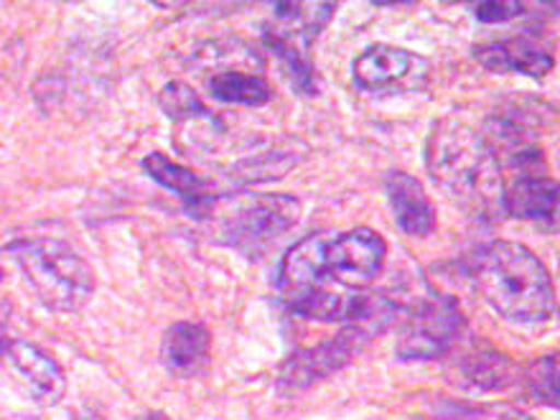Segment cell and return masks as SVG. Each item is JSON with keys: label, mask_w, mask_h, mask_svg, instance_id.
I'll return each instance as SVG.
<instances>
[{"label": "cell", "mask_w": 560, "mask_h": 420, "mask_svg": "<svg viewBox=\"0 0 560 420\" xmlns=\"http://www.w3.org/2000/svg\"><path fill=\"white\" fill-rule=\"evenodd\" d=\"M425 168L474 220L494 222L504 214V178L494 145L466 122H435L425 143Z\"/></svg>", "instance_id": "6da1fadb"}, {"label": "cell", "mask_w": 560, "mask_h": 420, "mask_svg": "<svg viewBox=\"0 0 560 420\" xmlns=\"http://www.w3.org/2000/svg\"><path fill=\"white\" fill-rule=\"evenodd\" d=\"M474 291L510 324L535 326L556 314L550 273L535 253L510 240H494L466 258Z\"/></svg>", "instance_id": "7a4b0ae2"}, {"label": "cell", "mask_w": 560, "mask_h": 420, "mask_svg": "<svg viewBox=\"0 0 560 420\" xmlns=\"http://www.w3.org/2000/svg\"><path fill=\"white\" fill-rule=\"evenodd\" d=\"M8 255L19 262L31 291L49 311H77L95 293V273L90 262L67 245L65 240L42 237L8 247Z\"/></svg>", "instance_id": "3957f363"}, {"label": "cell", "mask_w": 560, "mask_h": 420, "mask_svg": "<svg viewBox=\"0 0 560 420\" xmlns=\"http://www.w3.org/2000/svg\"><path fill=\"white\" fill-rule=\"evenodd\" d=\"M303 214L301 199L293 194H247L230 205L222 217V240L245 258H260L270 245L291 232Z\"/></svg>", "instance_id": "277c9868"}, {"label": "cell", "mask_w": 560, "mask_h": 420, "mask_svg": "<svg viewBox=\"0 0 560 420\" xmlns=\"http://www.w3.org/2000/svg\"><path fill=\"white\" fill-rule=\"evenodd\" d=\"M464 314L451 295H428L408 311L400 324L398 357L400 360H439L456 345L464 331Z\"/></svg>", "instance_id": "5b68a950"}, {"label": "cell", "mask_w": 560, "mask_h": 420, "mask_svg": "<svg viewBox=\"0 0 560 420\" xmlns=\"http://www.w3.org/2000/svg\"><path fill=\"white\" fill-rule=\"evenodd\" d=\"M380 337V331L364 318L345 324L337 337L322 341V345L301 349L283 364L278 377V387L283 393H299L306 387L322 383L334 372H339L370 339Z\"/></svg>", "instance_id": "8992f818"}, {"label": "cell", "mask_w": 560, "mask_h": 420, "mask_svg": "<svg viewBox=\"0 0 560 420\" xmlns=\"http://www.w3.org/2000/svg\"><path fill=\"white\" fill-rule=\"evenodd\" d=\"M385 258V237L370 228H354L331 237L326 247V278L347 291L364 293L383 273Z\"/></svg>", "instance_id": "52a82bcc"}, {"label": "cell", "mask_w": 560, "mask_h": 420, "mask_svg": "<svg viewBox=\"0 0 560 420\" xmlns=\"http://www.w3.org/2000/svg\"><path fill=\"white\" fill-rule=\"evenodd\" d=\"M357 88L370 92L383 90H416L431 77L428 59L400 46L375 44L354 59L352 67Z\"/></svg>", "instance_id": "ba28073f"}, {"label": "cell", "mask_w": 560, "mask_h": 420, "mask_svg": "<svg viewBox=\"0 0 560 420\" xmlns=\"http://www.w3.org/2000/svg\"><path fill=\"white\" fill-rule=\"evenodd\" d=\"M331 232H314L295 243L278 268V293L283 295L288 308L306 299L311 291H316L326 278V247L331 243Z\"/></svg>", "instance_id": "9c48e42d"}, {"label": "cell", "mask_w": 560, "mask_h": 420, "mask_svg": "<svg viewBox=\"0 0 560 420\" xmlns=\"http://www.w3.org/2000/svg\"><path fill=\"white\" fill-rule=\"evenodd\" d=\"M161 360L178 377L205 375L212 360V334L207 326L194 322L168 326V331L163 334Z\"/></svg>", "instance_id": "30bf717a"}, {"label": "cell", "mask_w": 560, "mask_h": 420, "mask_svg": "<svg viewBox=\"0 0 560 420\" xmlns=\"http://www.w3.org/2000/svg\"><path fill=\"white\" fill-rule=\"evenodd\" d=\"M8 357H11L19 375L26 380L28 390L38 406L51 408L65 398L67 375L51 354H46L36 345H28V341H11Z\"/></svg>", "instance_id": "8fae6325"}, {"label": "cell", "mask_w": 560, "mask_h": 420, "mask_svg": "<svg viewBox=\"0 0 560 420\" xmlns=\"http://www.w3.org/2000/svg\"><path fill=\"white\" fill-rule=\"evenodd\" d=\"M143 171L153 178L155 184H161L163 189L178 194L184 199L186 212H189L194 220H205V217L212 214L217 205V197L209 189V184L201 178L197 171L182 166V163L171 161L168 155L163 153H151L143 159Z\"/></svg>", "instance_id": "7c38bea8"}, {"label": "cell", "mask_w": 560, "mask_h": 420, "mask_svg": "<svg viewBox=\"0 0 560 420\" xmlns=\"http://www.w3.org/2000/svg\"><path fill=\"white\" fill-rule=\"evenodd\" d=\"M504 214L553 230L558 224V184L548 176H520L504 184Z\"/></svg>", "instance_id": "4fadbf2b"}, {"label": "cell", "mask_w": 560, "mask_h": 420, "mask_svg": "<svg viewBox=\"0 0 560 420\" xmlns=\"http://www.w3.org/2000/svg\"><path fill=\"white\" fill-rule=\"evenodd\" d=\"M395 222L410 237H425L435 230V209L423 184L406 171H393L385 182Z\"/></svg>", "instance_id": "5bb4252c"}, {"label": "cell", "mask_w": 560, "mask_h": 420, "mask_svg": "<svg viewBox=\"0 0 560 420\" xmlns=\"http://www.w3.org/2000/svg\"><path fill=\"white\" fill-rule=\"evenodd\" d=\"M474 57L481 67L494 72H517L540 80L553 69V57L530 38H500V42L481 44L474 49Z\"/></svg>", "instance_id": "9a60e30c"}, {"label": "cell", "mask_w": 560, "mask_h": 420, "mask_svg": "<svg viewBox=\"0 0 560 420\" xmlns=\"http://www.w3.org/2000/svg\"><path fill=\"white\" fill-rule=\"evenodd\" d=\"M458 380L466 390H479V393H492L504 390L515 377V368L502 352H497L494 347L481 345L469 347L458 360Z\"/></svg>", "instance_id": "2e32d148"}, {"label": "cell", "mask_w": 560, "mask_h": 420, "mask_svg": "<svg viewBox=\"0 0 560 420\" xmlns=\"http://www.w3.org/2000/svg\"><path fill=\"white\" fill-rule=\"evenodd\" d=\"M209 95L220 100V103L260 107L270 100V88L258 74L222 72L209 80Z\"/></svg>", "instance_id": "e0dca14e"}, {"label": "cell", "mask_w": 560, "mask_h": 420, "mask_svg": "<svg viewBox=\"0 0 560 420\" xmlns=\"http://www.w3.org/2000/svg\"><path fill=\"white\" fill-rule=\"evenodd\" d=\"M266 44L270 46V51H273L280 59V65H283L285 72L291 74L295 88H299L301 92H316L314 65H311L306 51H303L301 46L288 44V42H283V38H278L276 34H270V31H266Z\"/></svg>", "instance_id": "ac0fdd59"}, {"label": "cell", "mask_w": 560, "mask_h": 420, "mask_svg": "<svg viewBox=\"0 0 560 420\" xmlns=\"http://www.w3.org/2000/svg\"><path fill=\"white\" fill-rule=\"evenodd\" d=\"M295 155L288 151H268L253 159L240 161L232 168V178H237L240 184H253V182H268V178H280L295 166Z\"/></svg>", "instance_id": "d6986e66"}, {"label": "cell", "mask_w": 560, "mask_h": 420, "mask_svg": "<svg viewBox=\"0 0 560 420\" xmlns=\"http://www.w3.org/2000/svg\"><path fill=\"white\" fill-rule=\"evenodd\" d=\"M159 103H161V110L166 113L174 122L209 118V110L205 107V103H201L197 92H194L189 84H184V82L166 84L161 92Z\"/></svg>", "instance_id": "ffe728a7"}, {"label": "cell", "mask_w": 560, "mask_h": 420, "mask_svg": "<svg viewBox=\"0 0 560 420\" xmlns=\"http://www.w3.org/2000/svg\"><path fill=\"white\" fill-rule=\"evenodd\" d=\"M525 387L533 400L558 408V357H542L525 372Z\"/></svg>", "instance_id": "44dd1931"}, {"label": "cell", "mask_w": 560, "mask_h": 420, "mask_svg": "<svg viewBox=\"0 0 560 420\" xmlns=\"http://www.w3.org/2000/svg\"><path fill=\"white\" fill-rule=\"evenodd\" d=\"M433 420H533L523 410L508 406H464V402H446L435 410Z\"/></svg>", "instance_id": "7402d4cb"}, {"label": "cell", "mask_w": 560, "mask_h": 420, "mask_svg": "<svg viewBox=\"0 0 560 420\" xmlns=\"http://www.w3.org/2000/svg\"><path fill=\"white\" fill-rule=\"evenodd\" d=\"M523 13L520 3H479L474 5V15L485 23H504Z\"/></svg>", "instance_id": "603a6c76"}, {"label": "cell", "mask_w": 560, "mask_h": 420, "mask_svg": "<svg viewBox=\"0 0 560 420\" xmlns=\"http://www.w3.org/2000/svg\"><path fill=\"white\" fill-rule=\"evenodd\" d=\"M8 347H11V341L5 337V322L0 318V357L8 354Z\"/></svg>", "instance_id": "cb8c5ba5"}]
</instances>
